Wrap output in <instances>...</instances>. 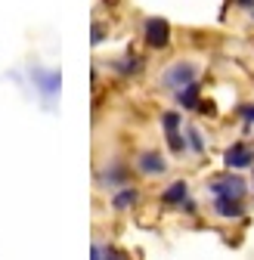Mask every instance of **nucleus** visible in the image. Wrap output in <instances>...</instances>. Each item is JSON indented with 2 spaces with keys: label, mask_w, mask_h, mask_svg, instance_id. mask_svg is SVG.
I'll use <instances>...</instances> for the list:
<instances>
[{
  "label": "nucleus",
  "mask_w": 254,
  "mask_h": 260,
  "mask_svg": "<svg viewBox=\"0 0 254 260\" xmlns=\"http://www.w3.org/2000/svg\"><path fill=\"white\" fill-rule=\"evenodd\" d=\"M31 84H35L38 96L44 103H53L59 90H62V72L59 69H41V65H31V72H28Z\"/></svg>",
  "instance_id": "obj_1"
},
{
  "label": "nucleus",
  "mask_w": 254,
  "mask_h": 260,
  "mask_svg": "<svg viewBox=\"0 0 254 260\" xmlns=\"http://www.w3.org/2000/svg\"><path fill=\"white\" fill-rule=\"evenodd\" d=\"M196 78H199V65L189 62V59H177V62H171L168 69H165L162 87H168V90L177 93V90L186 87V84H196Z\"/></svg>",
  "instance_id": "obj_2"
},
{
  "label": "nucleus",
  "mask_w": 254,
  "mask_h": 260,
  "mask_svg": "<svg viewBox=\"0 0 254 260\" xmlns=\"http://www.w3.org/2000/svg\"><path fill=\"white\" fill-rule=\"evenodd\" d=\"M171 22L162 19V16H152L143 22V41L149 50H168L171 47Z\"/></svg>",
  "instance_id": "obj_3"
},
{
  "label": "nucleus",
  "mask_w": 254,
  "mask_h": 260,
  "mask_svg": "<svg viewBox=\"0 0 254 260\" xmlns=\"http://www.w3.org/2000/svg\"><path fill=\"white\" fill-rule=\"evenodd\" d=\"M208 192L214 195H230V199H245V192H248V183L239 177V174H233V171H227V174H217V177H211L208 180Z\"/></svg>",
  "instance_id": "obj_4"
},
{
  "label": "nucleus",
  "mask_w": 254,
  "mask_h": 260,
  "mask_svg": "<svg viewBox=\"0 0 254 260\" xmlns=\"http://www.w3.org/2000/svg\"><path fill=\"white\" fill-rule=\"evenodd\" d=\"M131 168L124 165V161H109V165L103 168V171H97V183L103 186V189H121V186H131Z\"/></svg>",
  "instance_id": "obj_5"
},
{
  "label": "nucleus",
  "mask_w": 254,
  "mask_h": 260,
  "mask_svg": "<svg viewBox=\"0 0 254 260\" xmlns=\"http://www.w3.org/2000/svg\"><path fill=\"white\" fill-rule=\"evenodd\" d=\"M224 165L230 171H245V168H254V146L245 143V140H236L227 152H224Z\"/></svg>",
  "instance_id": "obj_6"
},
{
  "label": "nucleus",
  "mask_w": 254,
  "mask_h": 260,
  "mask_svg": "<svg viewBox=\"0 0 254 260\" xmlns=\"http://www.w3.org/2000/svg\"><path fill=\"white\" fill-rule=\"evenodd\" d=\"M137 171L143 177H162L168 171V161H165V155L158 149H146V152L137 155Z\"/></svg>",
  "instance_id": "obj_7"
},
{
  "label": "nucleus",
  "mask_w": 254,
  "mask_h": 260,
  "mask_svg": "<svg viewBox=\"0 0 254 260\" xmlns=\"http://www.w3.org/2000/svg\"><path fill=\"white\" fill-rule=\"evenodd\" d=\"M109 69L115 72V75H121V78H137V75H143V69H146V62H143V56H137L134 50H127L121 59H115Z\"/></svg>",
  "instance_id": "obj_8"
},
{
  "label": "nucleus",
  "mask_w": 254,
  "mask_h": 260,
  "mask_svg": "<svg viewBox=\"0 0 254 260\" xmlns=\"http://www.w3.org/2000/svg\"><path fill=\"white\" fill-rule=\"evenodd\" d=\"M214 214L220 220H242L245 217V202L242 199H230V195H217L214 199Z\"/></svg>",
  "instance_id": "obj_9"
},
{
  "label": "nucleus",
  "mask_w": 254,
  "mask_h": 260,
  "mask_svg": "<svg viewBox=\"0 0 254 260\" xmlns=\"http://www.w3.org/2000/svg\"><path fill=\"white\" fill-rule=\"evenodd\" d=\"M186 202H189V183L186 180H174L162 192V205H168V208H183Z\"/></svg>",
  "instance_id": "obj_10"
},
{
  "label": "nucleus",
  "mask_w": 254,
  "mask_h": 260,
  "mask_svg": "<svg viewBox=\"0 0 254 260\" xmlns=\"http://www.w3.org/2000/svg\"><path fill=\"white\" fill-rule=\"evenodd\" d=\"M137 202H140L137 186H121V189L112 192V208L115 211H131V208H137Z\"/></svg>",
  "instance_id": "obj_11"
},
{
  "label": "nucleus",
  "mask_w": 254,
  "mask_h": 260,
  "mask_svg": "<svg viewBox=\"0 0 254 260\" xmlns=\"http://www.w3.org/2000/svg\"><path fill=\"white\" fill-rule=\"evenodd\" d=\"M174 100H177V106H180V109H186V112L199 109V103H202V90H199V81H196V84H186V87H180V90L174 93Z\"/></svg>",
  "instance_id": "obj_12"
},
{
  "label": "nucleus",
  "mask_w": 254,
  "mask_h": 260,
  "mask_svg": "<svg viewBox=\"0 0 254 260\" xmlns=\"http://www.w3.org/2000/svg\"><path fill=\"white\" fill-rule=\"evenodd\" d=\"M90 260H131L121 248H115V245H106V242H97L93 245V251H90Z\"/></svg>",
  "instance_id": "obj_13"
},
{
  "label": "nucleus",
  "mask_w": 254,
  "mask_h": 260,
  "mask_svg": "<svg viewBox=\"0 0 254 260\" xmlns=\"http://www.w3.org/2000/svg\"><path fill=\"white\" fill-rule=\"evenodd\" d=\"M186 146L193 149L196 155H205V149H208V146H205V137H202V130H199V127H193V124L186 127Z\"/></svg>",
  "instance_id": "obj_14"
},
{
  "label": "nucleus",
  "mask_w": 254,
  "mask_h": 260,
  "mask_svg": "<svg viewBox=\"0 0 254 260\" xmlns=\"http://www.w3.org/2000/svg\"><path fill=\"white\" fill-rule=\"evenodd\" d=\"M162 127H165V137L177 134V130H183V115L180 112H165L162 115Z\"/></svg>",
  "instance_id": "obj_15"
},
{
  "label": "nucleus",
  "mask_w": 254,
  "mask_h": 260,
  "mask_svg": "<svg viewBox=\"0 0 254 260\" xmlns=\"http://www.w3.org/2000/svg\"><path fill=\"white\" fill-rule=\"evenodd\" d=\"M168 149L174 155H183L189 146H186V137H183V130H177V134H168Z\"/></svg>",
  "instance_id": "obj_16"
},
{
  "label": "nucleus",
  "mask_w": 254,
  "mask_h": 260,
  "mask_svg": "<svg viewBox=\"0 0 254 260\" xmlns=\"http://www.w3.org/2000/svg\"><path fill=\"white\" fill-rule=\"evenodd\" d=\"M103 38H106V28H103L100 22H93V38H90V44H93V47H100Z\"/></svg>",
  "instance_id": "obj_17"
},
{
  "label": "nucleus",
  "mask_w": 254,
  "mask_h": 260,
  "mask_svg": "<svg viewBox=\"0 0 254 260\" xmlns=\"http://www.w3.org/2000/svg\"><path fill=\"white\" fill-rule=\"evenodd\" d=\"M239 118H242L248 127H254V106H242V109H239Z\"/></svg>",
  "instance_id": "obj_18"
},
{
  "label": "nucleus",
  "mask_w": 254,
  "mask_h": 260,
  "mask_svg": "<svg viewBox=\"0 0 254 260\" xmlns=\"http://www.w3.org/2000/svg\"><path fill=\"white\" fill-rule=\"evenodd\" d=\"M233 4H239V7H245V10H251V7H254V0H233Z\"/></svg>",
  "instance_id": "obj_19"
},
{
  "label": "nucleus",
  "mask_w": 254,
  "mask_h": 260,
  "mask_svg": "<svg viewBox=\"0 0 254 260\" xmlns=\"http://www.w3.org/2000/svg\"><path fill=\"white\" fill-rule=\"evenodd\" d=\"M248 19H251V25H254V7H251V10H248Z\"/></svg>",
  "instance_id": "obj_20"
}]
</instances>
